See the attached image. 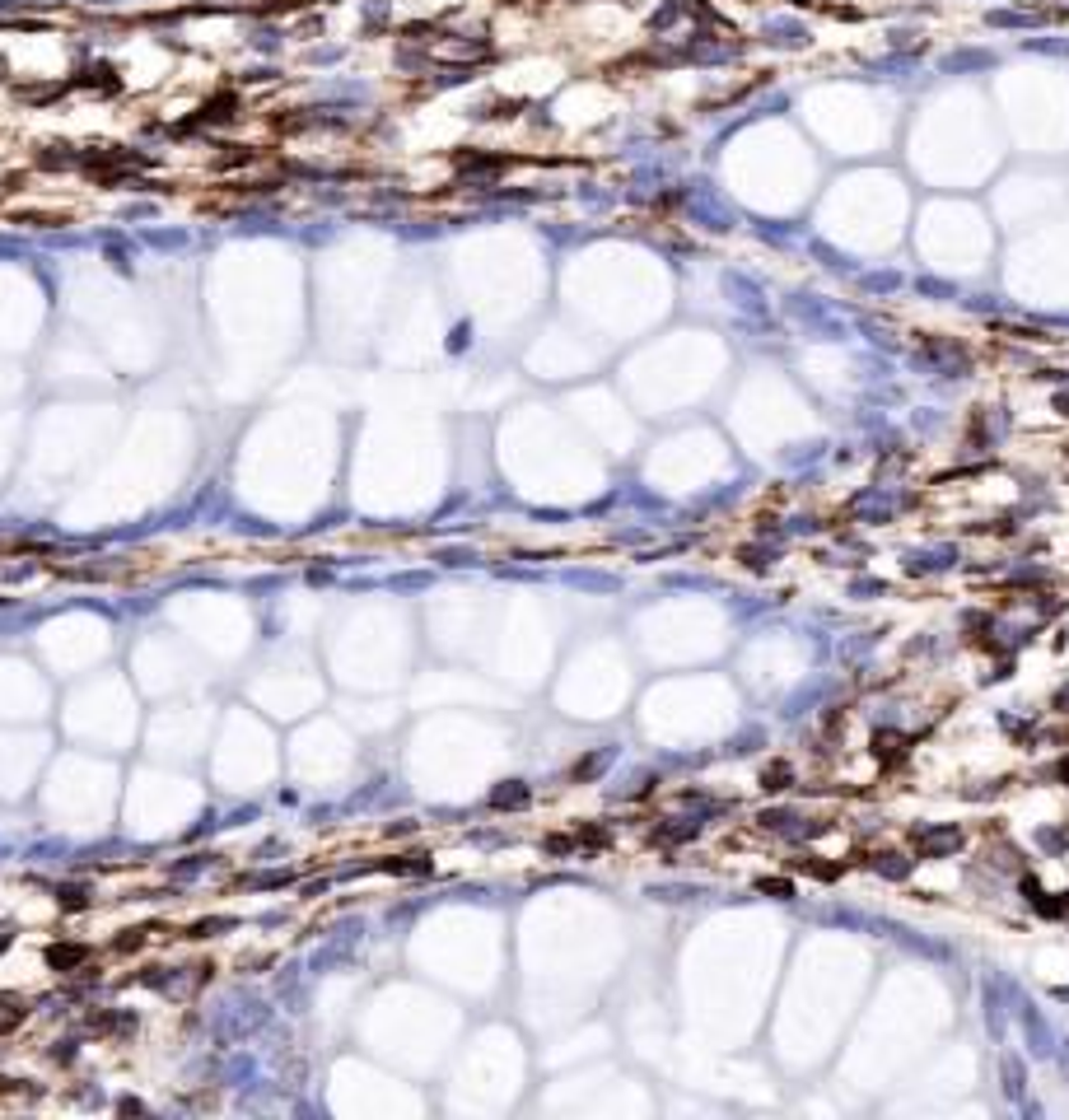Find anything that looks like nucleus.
Here are the masks:
<instances>
[{
	"mask_svg": "<svg viewBox=\"0 0 1069 1120\" xmlns=\"http://www.w3.org/2000/svg\"><path fill=\"white\" fill-rule=\"evenodd\" d=\"M76 84H85V89H117V76H112L107 66H93L89 76H80Z\"/></svg>",
	"mask_w": 1069,
	"mask_h": 1120,
	"instance_id": "obj_5",
	"label": "nucleus"
},
{
	"mask_svg": "<svg viewBox=\"0 0 1069 1120\" xmlns=\"http://www.w3.org/2000/svg\"><path fill=\"white\" fill-rule=\"evenodd\" d=\"M57 905H62V915H85L93 905V891L85 882H62L57 887Z\"/></svg>",
	"mask_w": 1069,
	"mask_h": 1120,
	"instance_id": "obj_2",
	"label": "nucleus"
},
{
	"mask_svg": "<svg viewBox=\"0 0 1069 1120\" xmlns=\"http://www.w3.org/2000/svg\"><path fill=\"white\" fill-rule=\"evenodd\" d=\"M5 1092H24V1078H0V1097Z\"/></svg>",
	"mask_w": 1069,
	"mask_h": 1120,
	"instance_id": "obj_7",
	"label": "nucleus"
},
{
	"mask_svg": "<svg viewBox=\"0 0 1069 1120\" xmlns=\"http://www.w3.org/2000/svg\"><path fill=\"white\" fill-rule=\"evenodd\" d=\"M220 929H230V920H192L183 938H215Z\"/></svg>",
	"mask_w": 1069,
	"mask_h": 1120,
	"instance_id": "obj_6",
	"label": "nucleus"
},
{
	"mask_svg": "<svg viewBox=\"0 0 1069 1120\" xmlns=\"http://www.w3.org/2000/svg\"><path fill=\"white\" fill-rule=\"evenodd\" d=\"M24 1018H29V1009H24L19 999H0V1037H5V1032H15Z\"/></svg>",
	"mask_w": 1069,
	"mask_h": 1120,
	"instance_id": "obj_4",
	"label": "nucleus"
},
{
	"mask_svg": "<svg viewBox=\"0 0 1069 1120\" xmlns=\"http://www.w3.org/2000/svg\"><path fill=\"white\" fill-rule=\"evenodd\" d=\"M154 934V924H140V929H126L122 938H112V952H117V957H131V952H140L145 948V938Z\"/></svg>",
	"mask_w": 1069,
	"mask_h": 1120,
	"instance_id": "obj_3",
	"label": "nucleus"
},
{
	"mask_svg": "<svg viewBox=\"0 0 1069 1120\" xmlns=\"http://www.w3.org/2000/svg\"><path fill=\"white\" fill-rule=\"evenodd\" d=\"M89 943H76V938H62V943H47L43 952V962L52 971H80V967H89Z\"/></svg>",
	"mask_w": 1069,
	"mask_h": 1120,
	"instance_id": "obj_1",
	"label": "nucleus"
}]
</instances>
